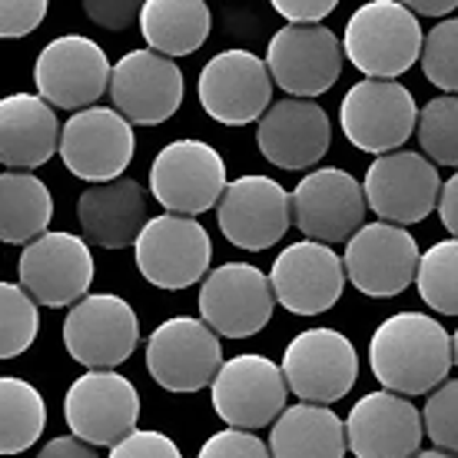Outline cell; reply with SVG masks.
<instances>
[{"label":"cell","instance_id":"obj_1","mask_svg":"<svg viewBox=\"0 0 458 458\" xmlns=\"http://www.w3.org/2000/svg\"><path fill=\"white\" fill-rule=\"evenodd\" d=\"M369 362L386 392L425 395L436 392L452 369V335L425 312H395L372 333Z\"/></svg>","mask_w":458,"mask_h":458},{"label":"cell","instance_id":"obj_2","mask_svg":"<svg viewBox=\"0 0 458 458\" xmlns=\"http://www.w3.org/2000/svg\"><path fill=\"white\" fill-rule=\"evenodd\" d=\"M422 23L399 0H369L349 17L343 54L372 81H395L422 57Z\"/></svg>","mask_w":458,"mask_h":458},{"label":"cell","instance_id":"obj_3","mask_svg":"<svg viewBox=\"0 0 458 458\" xmlns=\"http://www.w3.org/2000/svg\"><path fill=\"white\" fill-rule=\"evenodd\" d=\"M226 190V163L203 140H173L149 166V193L166 213L199 216Z\"/></svg>","mask_w":458,"mask_h":458},{"label":"cell","instance_id":"obj_4","mask_svg":"<svg viewBox=\"0 0 458 458\" xmlns=\"http://www.w3.org/2000/svg\"><path fill=\"white\" fill-rule=\"evenodd\" d=\"M133 250H137V269L143 273V279L149 286L170 289V293L196 286L213 259L207 226L199 219L176 216V213L149 219Z\"/></svg>","mask_w":458,"mask_h":458},{"label":"cell","instance_id":"obj_5","mask_svg":"<svg viewBox=\"0 0 458 458\" xmlns=\"http://www.w3.org/2000/svg\"><path fill=\"white\" fill-rule=\"evenodd\" d=\"M64 419L70 436L87 445L114 448L140 422V392L114 369H90L64 395Z\"/></svg>","mask_w":458,"mask_h":458},{"label":"cell","instance_id":"obj_6","mask_svg":"<svg viewBox=\"0 0 458 458\" xmlns=\"http://www.w3.org/2000/svg\"><path fill=\"white\" fill-rule=\"evenodd\" d=\"M147 369L166 392H199L213 386L223 369L219 335L203 319L173 316L160 322L147 343Z\"/></svg>","mask_w":458,"mask_h":458},{"label":"cell","instance_id":"obj_7","mask_svg":"<svg viewBox=\"0 0 458 458\" xmlns=\"http://www.w3.org/2000/svg\"><path fill=\"white\" fill-rule=\"evenodd\" d=\"M339 123L345 140L362 153H395L405 140L415 133L419 110L409 87L399 81H359L343 97L339 106Z\"/></svg>","mask_w":458,"mask_h":458},{"label":"cell","instance_id":"obj_8","mask_svg":"<svg viewBox=\"0 0 458 458\" xmlns=\"http://www.w3.org/2000/svg\"><path fill=\"white\" fill-rule=\"evenodd\" d=\"M343 40L322 23H286L266 47V67L276 87L312 100L333 90L343 73Z\"/></svg>","mask_w":458,"mask_h":458},{"label":"cell","instance_id":"obj_9","mask_svg":"<svg viewBox=\"0 0 458 458\" xmlns=\"http://www.w3.org/2000/svg\"><path fill=\"white\" fill-rule=\"evenodd\" d=\"M60 160L77 180L110 183L133 163L137 137L114 106H87L60 126Z\"/></svg>","mask_w":458,"mask_h":458},{"label":"cell","instance_id":"obj_10","mask_svg":"<svg viewBox=\"0 0 458 458\" xmlns=\"http://www.w3.org/2000/svg\"><path fill=\"white\" fill-rule=\"evenodd\" d=\"M419 242L405 226L392 223H366L345 242V276L362 296L392 299L402 296L419 273Z\"/></svg>","mask_w":458,"mask_h":458},{"label":"cell","instance_id":"obj_11","mask_svg":"<svg viewBox=\"0 0 458 458\" xmlns=\"http://www.w3.org/2000/svg\"><path fill=\"white\" fill-rule=\"evenodd\" d=\"M289 199H293V223L312 242H326V246L349 242L366 226L362 223L369 209L366 190L352 173L339 166L312 170L310 176H302Z\"/></svg>","mask_w":458,"mask_h":458},{"label":"cell","instance_id":"obj_12","mask_svg":"<svg viewBox=\"0 0 458 458\" xmlns=\"http://www.w3.org/2000/svg\"><path fill=\"white\" fill-rule=\"evenodd\" d=\"M140 343L133 306L114 293H93L70 306L64 319V345L73 362L87 369H114L126 362Z\"/></svg>","mask_w":458,"mask_h":458},{"label":"cell","instance_id":"obj_13","mask_svg":"<svg viewBox=\"0 0 458 458\" xmlns=\"http://www.w3.org/2000/svg\"><path fill=\"white\" fill-rule=\"evenodd\" d=\"M110 60L104 47L83 34H64L40 50L34 64L37 97L60 110H87L110 90Z\"/></svg>","mask_w":458,"mask_h":458},{"label":"cell","instance_id":"obj_14","mask_svg":"<svg viewBox=\"0 0 458 458\" xmlns=\"http://www.w3.org/2000/svg\"><path fill=\"white\" fill-rule=\"evenodd\" d=\"M186 97L183 70L157 50H130L110 70V100L126 123H166Z\"/></svg>","mask_w":458,"mask_h":458},{"label":"cell","instance_id":"obj_15","mask_svg":"<svg viewBox=\"0 0 458 458\" xmlns=\"http://www.w3.org/2000/svg\"><path fill=\"white\" fill-rule=\"evenodd\" d=\"M362 190H366L369 209L382 223L412 226V223H422L432 209H438L442 180L428 157L412 149H395V153L376 157Z\"/></svg>","mask_w":458,"mask_h":458},{"label":"cell","instance_id":"obj_16","mask_svg":"<svg viewBox=\"0 0 458 458\" xmlns=\"http://www.w3.org/2000/svg\"><path fill=\"white\" fill-rule=\"evenodd\" d=\"M17 273H21V289L37 306L50 310L77 306L83 296H90L93 252L81 236L44 233L23 246Z\"/></svg>","mask_w":458,"mask_h":458},{"label":"cell","instance_id":"obj_17","mask_svg":"<svg viewBox=\"0 0 458 458\" xmlns=\"http://www.w3.org/2000/svg\"><path fill=\"white\" fill-rule=\"evenodd\" d=\"M286 376L266 355H236L213 378V409L229 428H266L286 412Z\"/></svg>","mask_w":458,"mask_h":458},{"label":"cell","instance_id":"obj_18","mask_svg":"<svg viewBox=\"0 0 458 458\" xmlns=\"http://www.w3.org/2000/svg\"><path fill=\"white\" fill-rule=\"evenodd\" d=\"M283 376L299 402L329 405L352 392L359 355L355 345L335 329H306L286 345Z\"/></svg>","mask_w":458,"mask_h":458},{"label":"cell","instance_id":"obj_19","mask_svg":"<svg viewBox=\"0 0 458 458\" xmlns=\"http://www.w3.org/2000/svg\"><path fill=\"white\" fill-rule=\"evenodd\" d=\"M216 223L233 246L263 252L286 236L293 226V199L273 176H240L226 183L216 203Z\"/></svg>","mask_w":458,"mask_h":458},{"label":"cell","instance_id":"obj_20","mask_svg":"<svg viewBox=\"0 0 458 458\" xmlns=\"http://www.w3.org/2000/svg\"><path fill=\"white\" fill-rule=\"evenodd\" d=\"M273 286L263 269L250 263H226L213 269L199 289V312L203 322L216 335L226 339H250L263 333L273 319Z\"/></svg>","mask_w":458,"mask_h":458},{"label":"cell","instance_id":"obj_21","mask_svg":"<svg viewBox=\"0 0 458 458\" xmlns=\"http://www.w3.org/2000/svg\"><path fill=\"white\" fill-rule=\"evenodd\" d=\"M199 104L216 123L246 126L273 106V77L252 50H223L199 73Z\"/></svg>","mask_w":458,"mask_h":458},{"label":"cell","instance_id":"obj_22","mask_svg":"<svg viewBox=\"0 0 458 458\" xmlns=\"http://www.w3.org/2000/svg\"><path fill=\"white\" fill-rule=\"evenodd\" d=\"M276 302L296 316H322L343 299L345 266L326 242H293L276 256L269 269Z\"/></svg>","mask_w":458,"mask_h":458},{"label":"cell","instance_id":"obj_23","mask_svg":"<svg viewBox=\"0 0 458 458\" xmlns=\"http://www.w3.org/2000/svg\"><path fill=\"white\" fill-rule=\"evenodd\" d=\"M422 436V412L405 395L386 389L362 395L345 419V445L355 458H412Z\"/></svg>","mask_w":458,"mask_h":458},{"label":"cell","instance_id":"obj_24","mask_svg":"<svg viewBox=\"0 0 458 458\" xmlns=\"http://www.w3.org/2000/svg\"><path fill=\"white\" fill-rule=\"evenodd\" d=\"M256 143L259 153L279 170H310L329 153L333 123L319 104L289 97L263 114Z\"/></svg>","mask_w":458,"mask_h":458},{"label":"cell","instance_id":"obj_25","mask_svg":"<svg viewBox=\"0 0 458 458\" xmlns=\"http://www.w3.org/2000/svg\"><path fill=\"white\" fill-rule=\"evenodd\" d=\"M77 219L90 242L104 250H126L137 242L143 226L149 223L147 190L130 176L93 183L77 199Z\"/></svg>","mask_w":458,"mask_h":458},{"label":"cell","instance_id":"obj_26","mask_svg":"<svg viewBox=\"0 0 458 458\" xmlns=\"http://www.w3.org/2000/svg\"><path fill=\"white\" fill-rule=\"evenodd\" d=\"M60 147L54 106L37 93H11L0 100V163L30 173L44 166Z\"/></svg>","mask_w":458,"mask_h":458},{"label":"cell","instance_id":"obj_27","mask_svg":"<svg viewBox=\"0 0 458 458\" xmlns=\"http://www.w3.org/2000/svg\"><path fill=\"white\" fill-rule=\"evenodd\" d=\"M345 422L329 405L296 402L273 422V458H345Z\"/></svg>","mask_w":458,"mask_h":458},{"label":"cell","instance_id":"obj_28","mask_svg":"<svg viewBox=\"0 0 458 458\" xmlns=\"http://www.w3.org/2000/svg\"><path fill=\"white\" fill-rule=\"evenodd\" d=\"M140 34L163 57H190L207 44L213 17L207 0H147L140 11Z\"/></svg>","mask_w":458,"mask_h":458},{"label":"cell","instance_id":"obj_29","mask_svg":"<svg viewBox=\"0 0 458 458\" xmlns=\"http://www.w3.org/2000/svg\"><path fill=\"white\" fill-rule=\"evenodd\" d=\"M54 219V196L34 173H0V242L27 246L44 236Z\"/></svg>","mask_w":458,"mask_h":458},{"label":"cell","instance_id":"obj_30","mask_svg":"<svg viewBox=\"0 0 458 458\" xmlns=\"http://www.w3.org/2000/svg\"><path fill=\"white\" fill-rule=\"evenodd\" d=\"M47 428V402L27 378L0 376V455H21Z\"/></svg>","mask_w":458,"mask_h":458},{"label":"cell","instance_id":"obj_31","mask_svg":"<svg viewBox=\"0 0 458 458\" xmlns=\"http://www.w3.org/2000/svg\"><path fill=\"white\" fill-rule=\"evenodd\" d=\"M415 286L428 310L458 316V240H442L422 252Z\"/></svg>","mask_w":458,"mask_h":458},{"label":"cell","instance_id":"obj_32","mask_svg":"<svg viewBox=\"0 0 458 458\" xmlns=\"http://www.w3.org/2000/svg\"><path fill=\"white\" fill-rule=\"evenodd\" d=\"M419 147L422 157L442 166H458V93H442L419 110Z\"/></svg>","mask_w":458,"mask_h":458},{"label":"cell","instance_id":"obj_33","mask_svg":"<svg viewBox=\"0 0 458 458\" xmlns=\"http://www.w3.org/2000/svg\"><path fill=\"white\" fill-rule=\"evenodd\" d=\"M37 302L17 283H0V359H17L37 339Z\"/></svg>","mask_w":458,"mask_h":458},{"label":"cell","instance_id":"obj_34","mask_svg":"<svg viewBox=\"0 0 458 458\" xmlns=\"http://www.w3.org/2000/svg\"><path fill=\"white\" fill-rule=\"evenodd\" d=\"M419 60L428 83L445 93H458V17H448L428 30Z\"/></svg>","mask_w":458,"mask_h":458},{"label":"cell","instance_id":"obj_35","mask_svg":"<svg viewBox=\"0 0 458 458\" xmlns=\"http://www.w3.org/2000/svg\"><path fill=\"white\" fill-rule=\"evenodd\" d=\"M422 425L442 452L458 455V378H445L436 392H428Z\"/></svg>","mask_w":458,"mask_h":458},{"label":"cell","instance_id":"obj_36","mask_svg":"<svg viewBox=\"0 0 458 458\" xmlns=\"http://www.w3.org/2000/svg\"><path fill=\"white\" fill-rule=\"evenodd\" d=\"M196 458H273L269 445L256 432H242V428H223L216 436H209L199 448Z\"/></svg>","mask_w":458,"mask_h":458},{"label":"cell","instance_id":"obj_37","mask_svg":"<svg viewBox=\"0 0 458 458\" xmlns=\"http://www.w3.org/2000/svg\"><path fill=\"white\" fill-rule=\"evenodd\" d=\"M50 0H0V37L17 40V37L34 34L44 23Z\"/></svg>","mask_w":458,"mask_h":458},{"label":"cell","instance_id":"obj_38","mask_svg":"<svg viewBox=\"0 0 458 458\" xmlns=\"http://www.w3.org/2000/svg\"><path fill=\"white\" fill-rule=\"evenodd\" d=\"M106 458H183L180 445L157 428H137L123 442H116Z\"/></svg>","mask_w":458,"mask_h":458},{"label":"cell","instance_id":"obj_39","mask_svg":"<svg viewBox=\"0 0 458 458\" xmlns=\"http://www.w3.org/2000/svg\"><path fill=\"white\" fill-rule=\"evenodd\" d=\"M143 4L147 0H83V11L104 30H126L130 23L140 21Z\"/></svg>","mask_w":458,"mask_h":458},{"label":"cell","instance_id":"obj_40","mask_svg":"<svg viewBox=\"0 0 458 458\" xmlns=\"http://www.w3.org/2000/svg\"><path fill=\"white\" fill-rule=\"evenodd\" d=\"M279 17L289 23H319L343 4V0H269Z\"/></svg>","mask_w":458,"mask_h":458},{"label":"cell","instance_id":"obj_41","mask_svg":"<svg viewBox=\"0 0 458 458\" xmlns=\"http://www.w3.org/2000/svg\"><path fill=\"white\" fill-rule=\"evenodd\" d=\"M37 458H100V455H97V448L81 442V438L60 436V438H50V442L40 448Z\"/></svg>","mask_w":458,"mask_h":458},{"label":"cell","instance_id":"obj_42","mask_svg":"<svg viewBox=\"0 0 458 458\" xmlns=\"http://www.w3.org/2000/svg\"><path fill=\"white\" fill-rule=\"evenodd\" d=\"M438 216L442 226L452 233V240H458V173L452 180L442 183V196H438Z\"/></svg>","mask_w":458,"mask_h":458},{"label":"cell","instance_id":"obj_43","mask_svg":"<svg viewBox=\"0 0 458 458\" xmlns=\"http://www.w3.org/2000/svg\"><path fill=\"white\" fill-rule=\"evenodd\" d=\"M415 17H445L458 7V0H399Z\"/></svg>","mask_w":458,"mask_h":458},{"label":"cell","instance_id":"obj_44","mask_svg":"<svg viewBox=\"0 0 458 458\" xmlns=\"http://www.w3.org/2000/svg\"><path fill=\"white\" fill-rule=\"evenodd\" d=\"M412 458H458V455H448L442 448H432V452H419V455H412Z\"/></svg>","mask_w":458,"mask_h":458},{"label":"cell","instance_id":"obj_45","mask_svg":"<svg viewBox=\"0 0 458 458\" xmlns=\"http://www.w3.org/2000/svg\"><path fill=\"white\" fill-rule=\"evenodd\" d=\"M452 362L458 366V329H455V335H452Z\"/></svg>","mask_w":458,"mask_h":458}]
</instances>
